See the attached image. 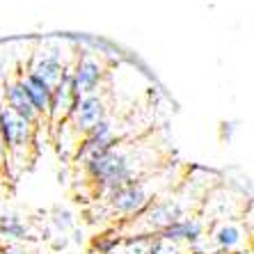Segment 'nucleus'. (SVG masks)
<instances>
[{
    "label": "nucleus",
    "mask_w": 254,
    "mask_h": 254,
    "mask_svg": "<svg viewBox=\"0 0 254 254\" xmlns=\"http://www.w3.org/2000/svg\"><path fill=\"white\" fill-rule=\"evenodd\" d=\"M158 236L167 238V241H174V243H184V245L192 248L197 241L204 238V222L197 218H190V215H184L177 222H172L167 229L160 231Z\"/></svg>",
    "instance_id": "obj_9"
},
{
    "label": "nucleus",
    "mask_w": 254,
    "mask_h": 254,
    "mask_svg": "<svg viewBox=\"0 0 254 254\" xmlns=\"http://www.w3.org/2000/svg\"><path fill=\"white\" fill-rule=\"evenodd\" d=\"M208 254H231V252H220V250H215V252H208Z\"/></svg>",
    "instance_id": "obj_15"
},
{
    "label": "nucleus",
    "mask_w": 254,
    "mask_h": 254,
    "mask_svg": "<svg viewBox=\"0 0 254 254\" xmlns=\"http://www.w3.org/2000/svg\"><path fill=\"white\" fill-rule=\"evenodd\" d=\"M0 163H5V144H2V133H0Z\"/></svg>",
    "instance_id": "obj_13"
},
{
    "label": "nucleus",
    "mask_w": 254,
    "mask_h": 254,
    "mask_svg": "<svg viewBox=\"0 0 254 254\" xmlns=\"http://www.w3.org/2000/svg\"><path fill=\"white\" fill-rule=\"evenodd\" d=\"M211 238H213L215 250H220V252H234V250H243L245 229L241 225H236V222H225V225H220L218 229L213 231Z\"/></svg>",
    "instance_id": "obj_10"
},
{
    "label": "nucleus",
    "mask_w": 254,
    "mask_h": 254,
    "mask_svg": "<svg viewBox=\"0 0 254 254\" xmlns=\"http://www.w3.org/2000/svg\"><path fill=\"white\" fill-rule=\"evenodd\" d=\"M190 254H195V252H190Z\"/></svg>",
    "instance_id": "obj_17"
},
{
    "label": "nucleus",
    "mask_w": 254,
    "mask_h": 254,
    "mask_svg": "<svg viewBox=\"0 0 254 254\" xmlns=\"http://www.w3.org/2000/svg\"><path fill=\"white\" fill-rule=\"evenodd\" d=\"M37 126L21 119L5 103H0V133L5 144V163H16L25 167L32 163L37 151Z\"/></svg>",
    "instance_id": "obj_2"
},
{
    "label": "nucleus",
    "mask_w": 254,
    "mask_h": 254,
    "mask_svg": "<svg viewBox=\"0 0 254 254\" xmlns=\"http://www.w3.org/2000/svg\"><path fill=\"white\" fill-rule=\"evenodd\" d=\"M25 234L28 229L18 215H0V236L9 238V241H23Z\"/></svg>",
    "instance_id": "obj_11"
},
{
    "label": "nucleus",
    "mask_w": 254,
    "mask_h": 254,
    "mask_svg": "<svg viewBox=\"0 0 254 254\" xmlns=\"http://www.w3.org/2000/svg\"><path fill=\"white\" fill-rule=\"evenodd\" d=\"M0 254H9V250H7V248H5V250L0 248Z\"/></svg>",
    "instance_id": "obj_16"
},
{
    "label": "nucleus",
    "mask_w": 254,
    "mask_h": 254,
    "mask_svg": "<svg viewBox=\"0 0 254 254\" xmlns=\"http://www.w3.org/2000/svg\"><path fill=\"white\" fill-rule=\"evenodd\" d=\"M73 62H76V58L71 60V62H64V58H62V53H60L58 48L44 46V48H39L37 53H32L28 71L53 89L55 85L60 83V78L64 76V71L69 69V66H73Z\"/></svg>",
    "instance_id": "obj_7"
},
{
    "label": "nucleus",
    "mask_w": 254,
    "mask_h": 254,
    "mask_svg": "<svg viewBox=\"0 0 254 254\" xmlns=\"http://www.w3.org/2000/svg\"><path fill=\"white\" fill-rule=\"evenodd\" d=\"M190 252H192V250H190V245L167 241V238L158 236V234L154 236L151 248H149V254H190Z\"/></svg>",
    "instance_id": "obj_12"
},
{
    "label": "nucleus",
    "mask_w": 254,
    "mask_h": 254,
    "mask_svg": "<svg viewBox=\"0 0 254 254\" xmlns=\"http://www.w3.org/2000/svg\"><path fill=\"white\" fill-rule=\"evenodd\" d=\"M0 103H5L12 113H16L18 117L25 119V122H30V124H35L37 128L42 126V119H39L37 110L32 108L28 94H25L18 69L5 76V83H2V87H0Z\"/></svg>",
    "instance_id": "obj_6"
},
{
    "label": "nucleus",
    "mask_w": 254,
    "mask_h": 254,
    "mask_svg": "<svg viewBox=\"0 0 254 254\" xmlns=\"http://www.w3.org/2000/svg\"><path fill=\"white\" fill-rule=\"evenodd\" d=\"M151 154H154V144L144 147L142 142H130V144L117 142L106 154L85 160L83 170L92 179L96 192L106 197L119 186L135 181V179H144L147 172H154Z\"/></svg>",
    "instance_id": "obj_1"
},
{
    "label": "nucleus",
    "mask_w": 254,
    "mask_h": 254,
    "mask_svg": "<svg viewBox=\"0 0 254 254\" xmlns=\"http://www.w3.org/2000/svg\"><path fill=\"white\" fill-rule=\"evenodd\" d=\"M18 73H21V83H23V89L28 94L32 108L37 110L42 124H48V113H51V94L53 89L48 87L46 83H42L37 76H32L28 69H23V64L18 66Z\"/></svg>",
    "instance_id": "obj_8"
},
{
    "label": "nucleus",
    "mask_w": 254,
    "mask_h": 254,
    "mask_svg": "<svg viewBox=\"0 0 254 254\" xmlns=\"http://www.w3.org/2000/svg\"><path fill=\"white\" fill-rule=\"evenodd\" d=\"M184 215H186L184 206H181L179 199H174V197L154 199L144 213H140V215L133 220H126L128 227L133 229V234H128V236H156V234L167 229L172 222H177V220L184 218Z\"/></svg>",
    "instance_id": "obj_5"
},
{
    "label": "nucleus",
    "mask_w": 254,
    "mask_h": 254,
    "mask_svg": "<svg viewBox=\"0 0 254 254\" xmlns=\"http://www.w3.org/2000/svg\"><path fill=\"white\" fill-rule=\"evenodd\" d=\"M113 60L106 53L99 51H87V53H76V62H73V92L76 96H87L92 92H99L101 87L108 85V78L113 73Z\"/></svg>",
    "instance_id": "obj_3"
},
{
    "label": "nucleus",
    "mask_w": 254,
    "mask_h": 254,
    "mask_svg": "<svg viewBox=\"0 0 254 254\" xmlns=\"http://www.w3.org/2000/svg\"><path fill=\"white\" fill-rule=\"evenodd\" d=\"M156 199V192L149 190V179H135L128 184L119 186L117 190H113L110 195H106L108 211L113 215H119L124 220H133L140 213L147 211V206Z\"/></svg>",
    "instance_id": "obj_4"
},
{
    "label": "nucleus",
    "mask_w": 254,
    "mask_h": 254,
    "mask_svg": "<svg viewBox=\"0 0 254 254\" xmlns=\"http://www.w3.org/2000/svg\"><path fill=\"white\" fill-rule=\"evenodd\" d=\"M236 254H254V252H252V248H243V250H238Z\"/></svg>",
    "instance_id": "obj_14"
}]
</instances>
